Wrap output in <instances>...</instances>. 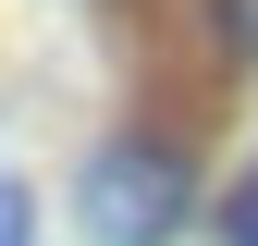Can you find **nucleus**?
Returning <instances> with one entry per match:
<instances>
[{
    "label": "nucleus",
    "instance_id": "2",
    "mask_svg": "<svg viewBox=\"0 0 258 246\" xmlns=\"http://www.w3.org/2000/svg\"><path fill=\"white\" fill-rule=\"evenodd\" d=\"M209 37L234 49V61H258V0H209Z\"/></svg>",
    "mask_w": 258,
    "mask_h": 246
},
{
    "label": "nucleus",
    "instance_id": "3",
    "mask_svg": "<svg viewBox=\"0 0 258 246\" xmlns=\"http://www.w3.org/2000/svg\"><path fill=\"white\" fill-rule=\"evenodd\" d=\"M221 234H234V246H258V184H234V209H221Z\"/></svg>",
    "mask_w": 258,
    "mask_h": 246
},
{
    "label": "nucleus",
    "instance_id": "4",
    "mask_svg": "<svg viewBox=\"0 0 258 246\" xmlns=\"http://www.w3.org/2000/svg\"><path fill=\"white\" fill-rule=\"evenodd\" d=\"M0 246H37V234H25V197H13V184H0Z\"/></svg>",
    "mask_w": 258,
    "mask_h": 246
},
{
    "label": "nucleus",
    "instance_id": "1",
    "mask_svg": "<svg viewBox=\"0 0 258 246\" xmlns=\"http://www.w3.org/2000/svg\"><path fill=\"white\" fill-rule=\"evenodd\" d=\"M184 209H197L184 148H160V136H111L99 160H86V222H99V246H160Z\"/></svg>",
    "mask_w": 258,
    "mask_h": 246
}]
</instances>
